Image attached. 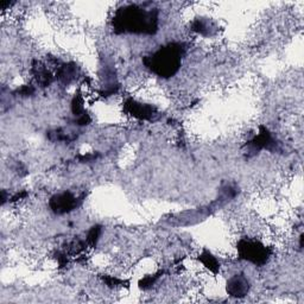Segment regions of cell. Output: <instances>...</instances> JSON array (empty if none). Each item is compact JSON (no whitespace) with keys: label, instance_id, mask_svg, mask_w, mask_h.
<instances>
[{"label":"cell","instance_id":"obj_5","mask_svg":"<svg viewBox=\"0 0 304 304\" xmlns=\"http://www.w3.org/2000/svg\"><path fill=\"white\" fill-rule=\"evenodd\" d=\"M124 111L127 114L132 115L133 118L139 120H151L157 114V109L152 107L151 105L138 102L133 99H127L124 103Z\"/></svg>","mask_w":304,"mask_h":304},{"label":"cell","instance_id":"obj_7","mask_svg":"<svg viewBox=\"0 0 304 304\" xmlns=\"http://www.w3.org/2000/svg\"><path fill=\"white\" fill-rule=\"evenodd\" d=\"M249 146L255 151H259V150H270V151H272L277 146V143H276L270 131L266 127L262 126L259 133L256 137H253L251 142H249Z\"/></svg>","mask_w":304,"mask_h":304},{"label":"cell","instance_id":"obj_8","mask_svg":"<svg viewBox=\"0 0 304 304\" xmlns=\"http://www.w3.org/2000/svg\"><path fill=\"white\" fill-rule=\"evenodd\" d=\"M77 75H79V68L75 63L62 64L57 71L58 80L65 84L71 83L76 80Z\"/></svg>","mask_w":304,"mask_h":304},{"label":"cell","instance_id":"obj_13","mask_svg":"<svg viewBox=\"0 0 304 304\" xmlns=\"http://www.w3.org/2000/svg\"><path fill=\"white\" fill-rule=\"evenodd\" d=\"M71 112L74 113V115H76L77 118L84 114V108H83V99L80 94H75L73 101H71Z\"/></svg>","mask_w":304,"mask_h":304},{"label":"cell","instance_id":"obj_18","mask_svg":"<svg viewBox=\"0 0 304 304\" xmlns=\"http://www.w3.org/2000/svg\"><path fill=\"white\" fill-rule=\"evenodd\" d=\"M103 281L107 283L109 287H120V285L124 284L123 281L118 280V278H114V277H106L103 278Z\"/></svg>","mask_w":304,"mask_h":304},{"label":"cell","instance_id":"obj_9","mask_svg":"<svg viewBox=\"0 0 304 304\" xmlns=\"http://www.w3.org/2000/svg\"><path fill=\"white\" fill-rule=\"evenodd\" d=\"M32 73L34 75V79L42 87L49 86L52 82V75L50 74L45 65L40 62H34L32 65Z\"/></svg>","mask_w":304,"mask_h":304},{"label":"cell","instance_id":"obj_17","mask_svg":"<svg viewBox=\"0 0 304 304\" xmlns=\"http://www.w3.org/2000/svg\"><path fill=\"white\" fill-rule=\"evenodd\" d=\"M34 93V88L30 84H26V86H23L20 89H18V94L20 96H31Z\"/></svg>","mask_w":304,"mask_h":304},{"label":"cell","instance_id":"obj_4","mask_svg":"<svg viewBox=\"0 0 304 304\" xmlns=\"http://www.w3.org/2000/svg\"><path fill=\"white\" fill-rule=\"evenodd\" d=\"M80 200L70 192L56 194L50 199L49 206L55 214L62 215L77 208Z\"/></svg>","mask_w":304,"mask_h":304},{"label":"cell","instance_id":"obj_16","mask_svg":"<svg viewBox=\"0 0 304 304\" xmlns=\"http://www.w3.org/2000/svg\"><path fill=\"white\" fill-rule=\"evenodd\" d=\"M158 276L155 275V276H146L144 280H142L139 282V287L142 288V289H146V288H150L151 285L155 283L156 280H157Z\"/></svg>","mask_w":304,"mask_h":304},{"label":"cell","instance_id":"obj_3","mask_svg":"<svg viewBox=\"0 0 304 304\" xmlns=\"http://www.w3.org/2000/svg\"><path fill=\"white\" fill-rule=\"evenodd\" d=\"M238 252L243 259L255 265H264L271 256V251L260 241L241 239L238 243Z\"/></svg>","mask_w":304,"mask_h":304},{"label":"cell","instance_id":"obj_14","mask_svg":"<svg viewBox=\"0 0 304 304\" xmlns=\"http://www.w3.org/2000/svg\"><path fill=\"white\" fill-rule=\"evenodd\" d=\"M100 234H101V227L100 226H93L92 228H90V231L88 232V236H87V244H88L89 246H96V244H98Z\"/></svg>","mask_w":304,"mask_h":304},{"label":"cell","instance_id":"obj_6","mask_svg":"<svg viewBox=\"0 0 304 304\" xmlns=\"http://www.w3.org/2000/svg\"><path fill=\"white\" fill-rule=\"evenodd\" d=\"M227 293L232 297L243 299L250 291V282L244 275H236L227 282Z\"/></svg>","mask_w":304,"mask_h":304},{"label":"cell","instance_id":"obj_1","mask_svg":"<svg viewBox=\"0 0 304 304\" xmlns=\"http://www.w3.org/2000/svg\"><path fill=\"white\" fill-rule=\"evenodd\" d=\"M113 27L120 33L153 34L158 30V12L137 5L125 6L115 12Z\"/></svg>","mask_w":304,"mask_h":304},{"label":"cell","instance_id":"obj_10","mask_svg":"<svg viewBox=\"0 0 304 304\" xmlns=\"http://www.w3.org/2000/svg\"><path fill=\"white\" fill-rule=\"evenodd\" d=\"M199 260L214 275H216L219 271H220V263H219V260L216 259L209 251L203 250L201 255L199 256Z\"/></svg>","mask_w":304,"mask_h":304},{"label":"cell","instance_id":"obj_15","mask_svg":"<svg viewBox=\"0 0 304 304\" xmlns=\"http://www.w3.org/2000/svg\"><path fill=\"white\" fill-rule=\"evenodd\" d=\"M84 244L81 240H73L68 244V253L70 255H79L81 251H83Z\"/></svg>","mask_w":304,"mask_h":304},{"label":"cell","instance_id":"obj_11","mask_svg":"<svg viewBox=\"0 0 304 304\" xmlns=\"http://www.w3.org/2000/svg\"><path fill=\"white\" fill-rule=\"evenodd\" d=\"M193 30L195 31V32L200 33V34H203V36H211V34H213V25L209 23L208 20L206 19H195L193 21V25H192Z\"/></svg>","mask_w":304,"mask_h":304},{"label":"cell","instance_id":"obj_12","mask_svg":"<svg viewBox=\"0 0 304 304\" xmlns=\"http://www.w3.org/2000/svg\"><path fill=\"white\" fill-rule=\"evenodd\" d=\"M49 138L51 140H57V142H71V140H74L75 136H73L71 133L64 132L63 130H56L52 131V132H49Z\"/></svg>","mask_w":304,"mask_h":304},{"label":"cell","instance_id":"obj_2","mask_svg":"<svg viewBox=\"0 0 304 304\" xmlns=\"http://www.w3.org/2000/svg\"><path fill=\"white\" fill-rule=\"evenodd\" d=\"M184 48L180 43H170L162 46L155 54L146 56L144 63L158 76L169 79L177 73L181 67Z\"/></svg>","mask_w":304,"mask_h":304},{"label":"cell","instance_id":"obj_19","mask_svg":"<svg viewBox=\"0 0 304 304\" xmlns=\"http://www.w3.org/2000/svg\"><path fill=\"white\" fill-rule=\"evenodd\" d=\"M90 123V117L87 113H84V114L81 115V117L77 118L76 124L80 125V126H83V125H88Z\"/></svg>","mask_w":304,"mask_h":304}]
</instances>
